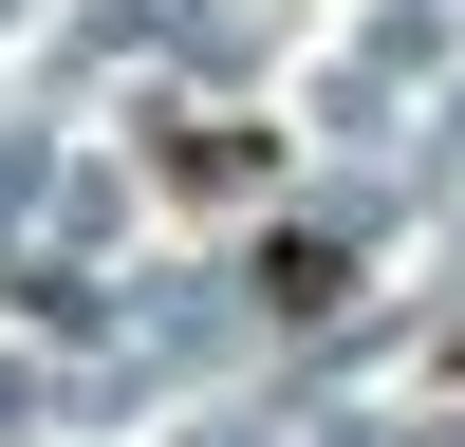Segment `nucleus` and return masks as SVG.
Masks as SVG:
<instances>
[{"mask_svg": "<svg viewBox=\"0 0 465 447\" xmlns=\"http://www.w3.org/2000/svg\"><path fill=\"white\" fill-rule=\"evenodd\" d=\"M335 280H354L335 243H280V261H261V298H280V317H335Z\"/></svg>", "mask_w": 465, "mask_h": 447, "instance_id": "obj_1", "label": "nucleus"}]
</instances>
